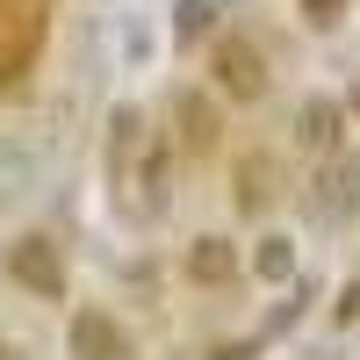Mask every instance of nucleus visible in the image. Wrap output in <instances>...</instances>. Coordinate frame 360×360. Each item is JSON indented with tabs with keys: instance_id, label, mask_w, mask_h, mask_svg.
Returning <instances> with one entry per match:
<instances>
[{
	"instance_id": "1",
	"label": "nucleus",
	"mask_w": 360,
	"mask_h": 360,
	"mask_svg": "<svg viewBox=\"0 0 360 360\" xmlns=\"http://www.w3.org/2000/svg\"><path fill=\"white\" fill-rule=\"evenodd\" d=\"M8 274L22 281V288H37V295H65V266H58V245L51 238H15L8 245Z\"/></svg>"
},
{
	"instance_id": "2",
	"label": "nucleus",
	"mask_w": 360,
	"mask_h": 360,
	"mask_svg": "<svg viewBox=\"0 0 360 360\" xmlns=\"http://www.w3.org/2000/svg\"><path fill=\"white\" fill-rule=\"evenodd\" d=\"M209 72H217V86H224L231 101H259V94H266V65H259V51H252V44H238V37L217 44Z\"/></svg>"
},
{
	"instance_id": "3",
	"label": "nucleus",
	"mask_w": 360,
	"mask_h": 360,
	"mask_svg": "<svg viewBox=\"0 0 360 360\" xmlns=\"http://www.w3.org/2000/svg\"><path fill=\"white\" fill-rule=\"evenodd\" d=\"M72 360H130V339L115 332V317L79 310L72 317Z\"/></svg>"
},
{
	"instance_id": "4",
	"label": "nucleus",
	"mask_w": 360,
	"mask_h": 360,
	"mask_svg": "<svg viewBox=\"0 0 360 360\" xmlns=\"http://www.w3.org/2000/svg\"><path fill=\"white\" fill-rule=\"evenodd\" d=\"M339 123H346L339 101H310L303 108V144H310V152H339Z\"/></svg>"
},
{
	"instance_id": "5",
	"label": "nucleus",
	"mask_w": 360,
	"mask_h": 360,
	"mask_svg": "<svg viewBox=\"0 0 360 360\" xmlns=\"http://www.w3.org/2000/svg\"><path fill=\"white\" fill-rule=\"evenodd\" d=\"M188 274H195V281H224V274H231V245H224V238H195Z\"/></svg>"
},
{
	"instance_id": "6",
	"label": "nucleus",
	"mask_w": 360,
	"mask_h": 360,
	"mask_svg": "<svg viewBox=\"0 0 360 360\" xmlns=\"http://www.w3.org/2000/svg\"><path fill=\"white\" fill-rule=\"evenodd\" d=\"M252 274H259V281H288V274H295V252H288V238H259V252H252Z\"/></svg>"
},
{
	"instance_id": "7",
	"label": "nucleus",
	"mask_w": 360,
	"mask_h": 360,
	"mask_svg": "<svg viewBox=\"0 0 360 360\" xmlns=\"http://www.w3.org/2000/svg\"><path fill=\"white\" fill-rule=\"evenodd\" d=\"M202 15L217 22V0H180V37H202Z\"/></svg>"
},
{
	"instance_id": "8",
	"label": "nucleus",
	"mask_w": 360,
	"mask_h": 360,
	"mask_svg": "<svg viewBox=\"0 0 360 360\" xmlns=\"http://www.w3.org/2000/svg\"><path fill=\"white\" fill-rule=\"evenodd\" d=\"M339 8H346V0H303V15H310L317 29H332V22H339Z\"/></svg>"
},
{
	"instance_id": "9",
	"label": "nucleus",
	"mask_w": 360,
	"mask_h": 360,
	"mask_svg": "<svg viewBox=\"0 0 360 360\" xmlns=\"http://www.w3.org/2000/svg\"><path fill=\"white\" fill-rule=\"evenodd\" d=\"M339 317H360V281L346 288V303H339Z\"/></svg>"
},
{
	"instance_id": "10",
	"label": "nucleus",
	"mask_w": 360,
	"mask_h": 360,
	"mask_svg": "<svg viewBox=\"0 0 360 360\" xmlns=\"http://www.w3.org/2000/svg\"><path fill=\"white\" fill-rule=\"evenodd\" d=\"M353 108H360V86H353Z\"/></svg>"
},
{
	"instance_id": "11",
	"label": "nucleus",
	"mask_w": 360,
	"mask_h": 360,
	"mask_svg": "<svg viewBox=\"0 0 360 360\" xmlns=\"http://www.w3.org/2000/svg\"><path fill=\"white\" fill-rule=\"evenodd\" d=\"M0 360H8V353H0Z\"/></svg>"
}]
</instances>
